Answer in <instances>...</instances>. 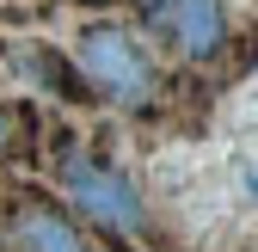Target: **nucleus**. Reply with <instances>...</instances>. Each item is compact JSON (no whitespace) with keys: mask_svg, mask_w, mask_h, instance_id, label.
I'll return each mask as SVG.
<instances>
[{"mask_svg":"<svg viewBox=\"0 0 258 252\" xmlns=\"http://www.w3.org/2000/svg\"><path fill=\"white\" fill-rule=\"evenodd\" d=\"M74 68H80L86 92H99L105 105H123V111L154 105V92H160L154 55L142 49V37L129 25H86L74 37Z\"/></svg>","mask_w":258,"mask_h":252,"instance_id":"obj_1","label":"nucleus"},{"mask_svg":"<svg viewBox=\"0 0 258 252\" xmlns=\"http://www.w3.org/2000/svg\"><path fill=\"white\" fill-rule=\"evenodd\" d=\"M86 7H111V0H86Z\"/></svg>","mask_w":258,"mask_h":252,"instance_id":"obj_6","label":"nucleus"},{"mask_svg":"<svg viewBox=\"0 0 258 252\" xmlns=\"http://www.w3.org/2000/svg\"><path fill=\"white\" fill-rule=\"evenodd\" d=\"M61 191H68V203L86 215V228H99V234H142L148 228V209L136 197V184H129L117 166L80 154V148L61 154Z\"/></svg>","mask_w":258,"mask_h":252,"instance_id":"obj_2","label":"nucleus"},{"mask_svg":"<svg viewBox=\"0 0 258 252\" xmlns=\"http://www.w3.org/2000/svg\"><path fill=\"white\" fill-rule=\"evenodd\" d=\"M142 7H148V13H154V7H160V0H142Z\"/></svg>","mask_w":258,"mask_h":252,"instance_id":"obj_7","label":"nucleus"},{"mask_svg":"<svg viewBox=\"0 0 258 252\" xmlns=\"http://www.w3.org/2000/svg\"><path fill=\"white\" fill-rule=\"evenodd\" d=\"M7 142H13V117H7V105H0V154H7Z\"/></svg>","mask_w":258,"mask_h":252,"instance_id":"obj_5","label":"nucleus"},{"mask_svg":"<svg viewBox=\"0 0 258 252\" xmlns=\"http://www.w3.org/2000/svg\"><path fill=\"white\" fill-rule=\"evenodd\" d=\"M7 246H13V252H92L86 228L74 222L68 209L43 203V197H19V203H13Z\"/></svg>","mask_w":258,"mask_h":252,"instance_id":"obj_3","label":"nucleus"},{"mask_svg":"<svg viewBox=\"0 0 258 252\" xmlns=\"http://www.w3.org/2000/svg\"><path fill=\"white\" fill-rule=\"evenodd\" d=\"M148 19L172 37V49H178L184 61H209V55L221 49V37H228L221 0H160Z\"/></svg>","mask_w":258,"mask_h":252,"instance_id":"obj_4","label":"nucleus"}]
</instances>
